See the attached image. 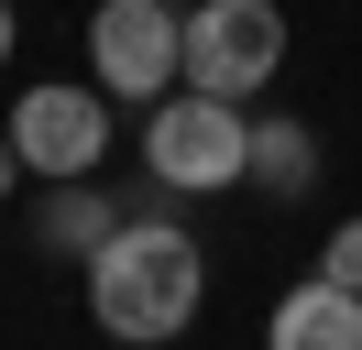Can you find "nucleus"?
<instances>
[{
  "label": "nucleus",
  "instance_id": "obj_1",
  "mask_svg": "<svg viewBox=\"0 0 362 350\" xmlns=\"http://www.w3.org/2000/svg\"><path fill=\"white\" fill-rule=\"evenodd\" d=\"M198 296H209V252H198V241H187L165 208L121 219V230L88 252V318L110 328L121 350H154V339H176V328L198 318Z\"/></svg>",
  "mask_w": 362,
  "mask_h": 350
},
{
  "label": "nucleus",
  "instance_id": "obj_2",
  "mask_svg": "<svg viewBox=\"0 0 362 350\" xmlns=\"http://www.w3.org/2000/svg\"><path fill=\"white\" fill-rule=\"evenodd\" d=\"M143 164H154L165 197H220L252 175V121L242 99H209V88H176V99L143 109Z\"/></svg>",
  "mask_w": 362,
  "mask_h": 350
},
{
  "label": "nucleus",
  "instance_id": "obj_3",
  "mask_svg": "<svg viewBox=\"0 0 362 350\" xmlns=\"http://www.w3.org/2000/svg\"><path fill=\"white\" fill-rule=\"evenodd\" d=\"M88 77L110 99H176L187 88V11L176 0H99L88 11Z\"/></svg>",
  "mask_w": 362,
  "mask_h": 350
},
{
  "label": "nucleus",
  "instance_id": "obj_4",
  "mask_svg": "<svg viewBox=\"0 0 362 350\" xmlns=\"http://www.w3.org/2000/svg\"><path fill=\"white\" fill-rule=\"evenodd\" d=\"M274 66H286V11L274 0H198L187 11V88L252 99V88H274Z\"/></svg>",
  "mask_w": 362,
  "mask_h": 350
},
{
  "label": "nucleus",
  "instance_id": "obj_5",
  "mask_svg": "<svg viewBox=\"0 0 362 350\" xmlns=\"http://www.w3.org/2000/svg\"><path fill=\"white\" fill-rule=\"evenodd\" d=\"M11 153L33 175H55V186L99 175V153H110V88H23L11 99Z\"/></svg>",
  "mask_w": 362,
  "mask_h": 350
},
{
  "label": "nucleus",
  "instance_id": "obj_6",
  "mask_svg": "<svg viewBox=\"0 0 362 350\" xmlns=\"http://www.w3.org/2000/svg\"><path fill=\"white\" fill-rule=\"evenodd\" d=\"M264 350H362V296H351V284H329V274H308L286 306H274Z\"/></svg>",
  "mask_w": 362,
  "mask_h": 350
},
{
  "label": "nucleus",
  "instance_id": "obj_7",
  "mask_svg": "<svg viewBox=\"0 0 362 350\" xmlns=\"http://www.w3.org/2000/svg\"><path fill=\"white\" fill-rule=\"evenodd\" d=\"M264 197H318V131L308 121H252V175Z\"/></svg>",
  "mask_w": 362,
  "mask_h": 350
},
{
  "label": "nucleus",
  "instance_id": "obj_8",
  "mask_svg": "<svg viewBox=\"0 0 362 350\" xmlns=\"http://www.w3.org/2000/svg\"><path fill=\"white\" fill-rule=\"evenodd\" d=\"M33 230H45L55 252H77V262H88L99 241L121 230V197H99V186H55V197H45V219H33Z\"/></svg>",
  "mask_w": 362,
  "mask_h": 350
},
{
  "label": "nucleus",
  "instance_id": "obj_9",
  "mask_svg": "<svg viewBox=\"0 0 362 350\" xmlns=\"http://www.w3.org/2000/svg\"><path fill=\"white\" fill-rule=\"evenodd\" d=\"M318 274L362 296V219H340V230H329V252H318Z\"/></svg>",
  "mask_w": 362,
  "mask_h": 350
},
{
  "label": "nucleus",
  "instance_id": "obj_10",
  "mask_svg": "<svg viewBox=\"0 0 362 350\" xmlns=\"http://www.w3.org/2000/svg\"><path fill=\"white\" fill-rule=\"evenodd\" d=\"M23 175H33V164L11 153V131H0V208H11V186H23Z\"/></svg>",
  "mask_w": 362,
  "mask_h": 350
},
{
  "label": "nucleus",
  "instance_id": "obj_11",
  "mask_svg": "<svg viewBox=\"0 0 362 350\" xmlns=\"http://www.w3.org/2000/svg\"><path fill=\"white\" fill-rule=\"evenodd\" d=\"M0 66H11V0H0Z\"/></svg>",
  "mask_w": 362,
  "mask_h": 350
}]
</instances>
